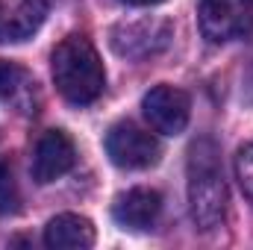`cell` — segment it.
Segmentation results:
<instances>
[{
	"label": "cell",
	"instance_id": "cell-1",
	"mask_svg": "<svg viewBox=\"0 0 253 250\" xmlns=\"http://www.w3.org/2000/svg\"><path fill=\"white\" fill-rule=\"evenodd\" d=\"M189 209L197 230L209 233L227 218V183L221 150L212 138H197L189 150Z\"/></svg>",
	"mask_w": 253,
	"mask_h": 250
},
{
	"label": "cell",
	"instance_id": "cell-2",
	"mask_svg": "<svg viewBox=\"0 0 253 250\" xmlns=\"http://www.w3.org/2000/svg\"><path fill=\"white\" fill-rule=\"evenodd\" d=\"M50 71L56 91L74 106H88L103 94L106 71L85 36H68L56 44L50 56Z\"/></svg>",
	"mask_w": 253,
	"mask_h": 250
},
{
	"label": "cell",
	"instance_id": "cell-3",
	"mask_svg": "<svg viewBox=\"0 0 253 250\" xmlns=\"http://www.w3.org/2000/svg\"><path fill=\"white\" fill-rule=\"evenodd\" d=\"M200 33L221 44L253 33V0H200Z\"/></svg>",
	"mask_w": 253,
	"mask_h": 250
},
{
	"label": "cell",
	"instance_id": "cell-4",
	"mask_svg": "<svg viewBox=\"0 0 253 250\" xmlns=\"http://www.w3.org/2000/svg\"><path fill=\"white\" fill-rule=\"evenodd\" d=\"M106 153L118 168L144 171V168H153L159 162L162 147L147 129L129 124V121H121L106 132Z\"/></svg>",
	"mask_w": 253,
	"mask_h": 250
},
{
	"label": "cell",
	"instance_id": "cell-5",
	"mask_svg": "<svg viewBox=\"0 0 253 250\" xmlns=\"http://www.w3.org/2000/svg\"><path fill=\"white\" fill-rule=\"evenodd\" d=\"M171 33H174L171 24L159 21V18L129 21V24H118L112 30V47L118 56H126V59H147L168 47Z\"/></svg>",
	"mask_w": 253,
	"mask_h": 250
},
{
	"label": "cell",
	"instance_id": "cell-6",
	"mask_svg": "<svg viewBox=\"0 0 253 250\" xmlns=\"http://www.w3.org/2000/svg\"><path fill=\"white\" fill-rule=\"evenodd\" d=\"M144 118L150 121V126L162 135H180L189 126L191 115V100L183 88L174 85H156L144 94L141 100Z\"/></svg>",
	"mask_w": 253,
	"mask_h": 250
},
{
	"label": "cell",
	"instance_id": "cell-7",
	"mask_svg": "<svg viewBox=\"0 0 253 250\" xmlns=\"http://www.w3.org/2000/svg\"><path fill=\"white\" fill-rule=\"evenodd\" d=\"M77 162V147L65 129H47L33 150V180L47 186L65 177Z\"/></svg>",
	"mask_w": 253,
	"mask_h": 250
},
{
	"label": "cell",
	"instance_id": "cell-8",
	"mask_svg": "<svg viewBox=\"0 0 253 250\" xmlns=\"http://www.w3.org/2000/svg\"><path fill=\"white\" fill-rule=\"evenodd\" d=\"M47 6L39 0H0V44L27 42L44 24Z\"/></svg>",
	"mask_w": 253,
	"mask_h": 250
},
{
	"label": "cell",
	"instance_id": "cell-9",
	"mask_svg": "<svg viewBox=\"0 0 253 250\" xmlns=\"http://www.w3.org/2000/svg\"><path fill=\"white\" fill-rule=\"evenodd\" d=\"M159 212H162V194L156 188H129L112 206V218L126 230L153 227Z\"/></svg>",
	"mask_w": 253,
	"mask_h": 250
},
{
	"label": "cell",
	"instance_id": "cell-10",
	"mask_svg": "<svg viewBox=\"0 0 253 250\" xmlns=\"http://www.w3.org/2000/svg\"><path fill=\"white\" fill-rule=\"evenodd\" d=\"M0 103L15 109L18 115L36 112L39 91H36V80L27 68L0 59Z\"/></svg>",
	"mask_w": 253,
	"mask_h": 250
},
{
	"label": "cell",
	"instance_id": "cell-11",
	"mask_svg": "<svg viewBox=\"0 0 253 250\" xmlns=\"http://www.w3.org/2000/svg\"><path fill=\"white\" fill-rule=\"evenodd\" d=\"M44 245L53 250H85L94 245V224L74 212L56 215L44 227Z\"/></svg>",
	"mask_w": 253,
	"mask_h": 250
},
{
	"label": "cell",
	"instance_id": "cell-12",
	"mask_svg": "<svg viewBox=\"0 0 253 250\" xmlns=\"http://www.w3.org/2000/svg\"><path fill=\"white\" fill-rule=\"evenodd\" d=\"M21 212V188L15 180V168L6 156H0V215Z\"/></svg>",
	"mask_w": 253,
	"mask_h": 250
},
{
	"label": "cell",
	"instance_id": "cell-13",
	"mask_svg": "<svg viewBox=\"0 0 253 250\" xmlns=\"http://www.w3.org/2000/svg\"><path fill=\"white\" fill-rule=\"evenodd\" d=\"M236 177H239V186L245 191V197L253 203V141L245 144L236 156Z\"/></svg>",
	"mask_w": 253,
	"mask_h": 250
},
{
	"label": "cell",
	"instance_id": "cell-14",
	"mask_svg": "<svg viewBox=\"0 0 253 250\" xmlns=\"http://www.w3.org/2000/svg\"><path fill=\"white\" fill-rule=\"evenodd\" d=\"M126 6H156V3H162V0H121Z\"/></svg>",
	"mask_w": 253,
	"mask_h": 250
},
{
	"label": "cell",
	"instance_id": "cell-15",
	"mask_svg": "<svg viewBox=\"0 0 253 250\" xmlns=\"http://www.w3.org/2000/svg\"><path fill=\"white\" fill-rule=\"evenodd\" d=\"M39 3H44V6H47V3H53V0H39Z\"/></svg>",
	"mask_w": 253,
	"mask_h": 250
}]
</instances>
